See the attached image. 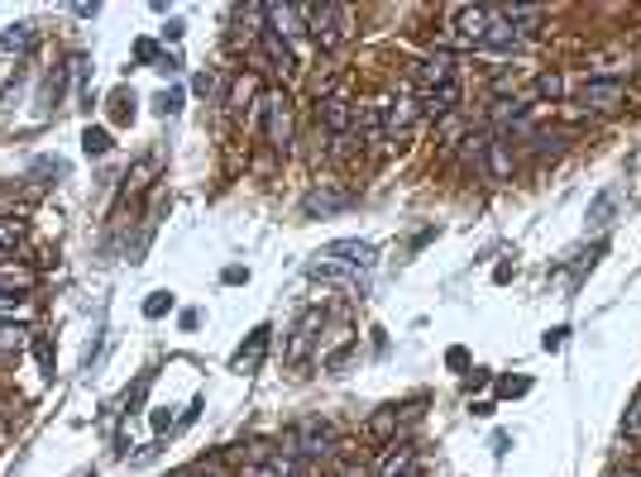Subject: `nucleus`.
Returning <instances> with one entry per match:
<instances>
[{"mask_svg": "<svg viewBox=\"0 0 641 477\" xmlns=\"http://www.w3.org/2000/svg\"><path fill=\"white\" fill-rule=\"evenodd\" d=\"M302 15H307V30L317 38V48H325V53L350 38V10L345 5H302Z\"/></svg>", "mask_w": 641, "mask_h": 477, "instance_id": "3", "label": "nucleus"}, {"mask_svg": "<svg viewBox=\"0 0 641 477\" xmlns=\"http://www.w3.org/2000/svg\"><path fill=\"white\" fill-rule=\"evenodd\" d=\"M622 434H641V392H637V402H632V410H627V420H622Z\"/></svg>", "mask_w": 641, "mask_h": 477, "instance_id": "32", "label": "nucleus"}, {"mask_svg": "<svg viewBox=\"0 0 641 477\" xmlns=\"http://www.w3.org/2000/svg\"><path fill=\"white\" fill-rule=\"evenodd\" d=\"M378 477H422V454L412 440H392L378 458Z\"/></svg>", "mask_w": 641, "mask_h": 477, "instance_id": "5", "label": "nucleus"}, {"mask_svg": "<svg viewBox=\"0 0 641 477\" xmlns=\"http://www.w3.org/2000/svg\"><path fill=\"white\" fill-rule=\"evenodd\" d=\"M317 115H321V125H325V135H335V139H350V129H355V119L359 110L350 105L345 96H325L317 105Z\"/></svg>", "mask_w": 641, "mask_h": 477, "instance_id": "8", "label": "nucleus"}, {"mask_svg": "<svg viewBox=\"0 0 641 477\" xmlns=\"http://www.w3.org/2000/svg\"><path fill=\"white\" fill-rule=\"evenodd\" d=\"M153 105H159V115H178L182 110V91H163Z\"/></svg>", "mask_w": 641, "mask_h": 477, "instance_id": "30", "label": "nucleus"}, {"mask_svg": "<svg viewBox=\"0 0 641 477\" xmlns=\"http://www.w3.org/2000/svg\"><path fill=\"white\" fill-rule=\"evenodd\" d=\"M192 86H196V96H216V77H211V72H202Z\"/></svg>", "mask_w": 641, "mask_h": 477, "instance_id": "35", "label": "nucleus"}, {"mask_svg": "<svg viewBox=\"0 0 641 477\" xmlns=\"http://www.w3.org/2000/svg\"><path fill=\"white\" fill-rule=\"evenodd\" d=\"M325 263H355V268H374V244H359V238H335V244L321 248Z\"/></svg>", "mask_w": 641, "mask_h": 477, "instance_id": "10", "label": "nucleus"}, {"mask_svg": "<svg viewBox=\"0 0 641 477\" xmlns=\"http://www.w3.org/2000/svg\"><path fill=\"white\" fill-rule=\"evenodd\" d=\"M446 358H450V368H465V363H469V353H465V349H450Z\"/></svg>", "mask_w": 641, "mask_h": 477, "instance_id": "38", "label": "nucleus"}, {"mask_svg": "<svg viewBox=\"0 0 641 477\" xmlns=\"http://www.w3.org/2000/svg\"><path fill=\"white\" fill-rule=\"evenodd\" d=\"M317 321H321L317 311H307V315H302V325H297V339H293V358H302V353H307V344H311V329H317Z\"/></svg>", "mask_w": 641, "mask_h": 477, "instance_id": "24", "label": "nucleus"}, {"mask_svg": "<svg viewBox=\"0 0 641 477\" xmlns=\"http://www.w3.org/2000/svg\"><path fill=\"white\" fill-rule=\"evenodd\" d=\"M622 96H627L622 77H588L584 91H580V105L584 110H618Z\"/></svg>", "mask_w": 641, "mask_h": 477, "instance_id": "6", "label": "nucleus"}, {"mask_svg": "<svg viewBox=\"0 0 641 477\" xmlns=\"http://www.w3.org/2000/svg\"><path fill=\"white\" fill-rule=\"evenodd\" d=\"M392 426H398V406H388L384 416H374V434H378V440H388Z\"/></svg>", "mask_w": 641, "mask_h": 477, "instance_id": "29", "label": "nucleus"}, {"mask_svg": "<svg viewBox=\"0 0 641 477\" xmlns=\"http://www.w3.org/2000/svg\"><path fill=\"white\" fill-rule=\"evenodd\" d=\"M254 125L264 129L268 149L287 153V143H293V101H287L283 86H268L264 96H259V105H254Z\"/></svg>", "mask_w": 641, "mask_h": 477, "instance_id": "1", "label": "nucleus"}, {"mask_svg": "<svg viewBox=\"0 0 641 477\" xmlns=\"http://www.w3.org/2000/svg\"><path fill=\"white\" fill-rule=\"evenodd\" d=\"M268 335H273L268 325H259V329H254V335H250V349L234 353V373H254V368L264 363V353H268Z\"/></svg>", "mask_w": 641, "mask_h": 477, "instance_id": "16", "label": "nucleus"}, {"mask_svg": "<svg viewBox=\"0 0 641 477\" xmlns=\"http://www.w3.org/2000/svg\"><path fill=\"white\" fill-rule=\"evenodd\" d=\"M507 48H517V30H513V20H507L499 5H489V34H483V53H507Z\"/></svg>", "mask_w": 641, "mask_h": 477, "instance_id": "13", "label": "nucleus"}, {"mask_svg": "<svg viewBox=\"0 0 641 477\" xmlns=\"http://www.w3.org/2000/svg\"><path fill=\"white\" fill-rule=\"evenodd\" d=\"M135 115V105H125V96H115V119H129Z\"/></svg>", "mask_w": 641, "mask_h": 477, "instance_id": "37", "label": "nucleus"}, {"mask_svg": "<svg viewBox=\"0 0 641 477\" xmlns=\"http://www.w3.org/2000/svg\"><path fill=\"white\" fill-rule=\"evenodd\" d=\"M618 201H622V191H618V187L598 191V196H594V206H588V230H608V224H613V210H618Z\"/></svg>", "mask_w": 641, "mask_h": 477, "instance_id": "19", "label": "nucleus"}, {"mask_svg": "<svg viewBox=\"0 0 641 477\" xmlns=\"http://www.w3.org/2000/svg\"><path fill=\"white\" fill-rule=\"evenodd\" d=\"M30 315H34V301L30 296H5V291H0V321L15 325V321H30Z\"/></svg>", "mask_w": 641, "mask_h": 477, "instance_id": "21", "label": "nucleus"}, {"mask_svg": "<svg viewBox=\"0 0 641 477\" xmlns=\"http://www.w3.org/2000/svg\"><path fill=\"white\" fill-rule=\"evenodd\" d=\"M259 48H264V58L273 62V72H278V77H293V72H297L293 44H287V38H278V34H273L268 24H264V34H259Z\"/></svg>", "mask_w": 641, "mask_h": 477, "instance_id": "12", "label": "nucleus"}, {"mask_svg": "<svg viewBox=\"0 0 641 477\" xmlns=\"http://www.w3.org/2000/svg\"><path fill=\"white\" fill-rule=\"evenodd\" d=\"M24 44H30V24H20V30L5 34V48H24Z\"/></svg>", "mask_w": 641, "mask_h": 477, "instance_id": "34", "label": "nucleus"}, {"mask_svg": "<svg viewBox=\"0 0 641 477\" xmlns=\"http://www.w3.org/2000/svg\"><path fill=\"white\" fill-rule=\"evenodd\" d=\"M565 335H570V329H565V325H556V329H546V339H541V349H546V353H556V349H560V344H565Z\"/></svg>", "mask_w": 641, "mask_h": 477, "instance_id": "33", "label": "nucleus"}, {"mask_svg": "<svg viewBox=\"0 0 641 477\" xmlns=\"http://www.w3.org/2000/svg\"><path fill=\"white\" fill-rule=\"evenodd\" d=\"M483 34H489V5H455L450 15V38L465 48H483Z\"/></svg>", "mask_w": 641, "mask_h": 477, "instance_id": "4", "label": "nucleus"}, {"mask_svg": "<svg viewBox=\"0 0 641 477\" xmlns=\"http://www.w3.org/2000/svg\"><path fill=\"white\" fill-rule=\"evenodd\" d=\"M34 282H38L34 268H24V263H0V291H5V296H24Z\"/></svg>", "mask_w": 641, "mask_h": 477, "instance_id": "17", "label": "nucleus"}, {"mask_svg": "<svg viewBox=\"0 0 641 477\" xmlns=\"http://www.w3.org/2000/svg\"><path fill=\"white\" fill-rule=\"evenodd\" d=\"M82 149H87L91 158L111 153V135H106V129H87V135H82Z\"/></svg>", "mask_w": 641, "mask_h": 477, "instance_id": "26", "label": "nucleus"}, {"mask_svg": "<svg viewBox=\"0 0 641 477\" xmlns=\"http://www.w3.org/2000/svg\"><path fill=\"white\" fill-rule=\"evenodd\" d=\"M20 344H24V329H20V325H5V321H0V363H5L10 353H20Z\"/></svg>", "mask_w": 641, "mask_h": 477, "instance_id": "23", "label": "nucleus"}, {"mask_svg": "<svg viewBox=\"0 0 641 477\" xmlns=\"http://www.w3.org/2000/svg\"><path fill=\"white\" fill-rule=\"evenodd\" d=\"M168 306H173V296H168V291H153V296L144 301V315H149V321H159V315H163Z\"/></svg>", "mask_w": 641, "mask_h": 477, "instance_id": "28", "label": "nucleus"}, {"mask_svg": "<svg viewBox=\"0 0 641 477\" xmlns=\"http://www.w3.org/2000/svg\"><path fill=\"white\" fill-rule=\"evenodd\" d=\"M264 24H268V30L278 34V38H287V44L307 34V15H302V5H264Z\"/></svg>", "mask_w": 641, "mask_h": 477, "instance_id": "9", "label": "nucleus"}, {"mask_svg": "<svg viewBox=\"0 0 641 477\" xmlns=\"http://www.w3.org/2000/svg\"><path fill=\"white\" fill-rule=\"evenodd\" d=\"M416 105H422V115H450L455 110V105H460V86H431V91H422V101H416Z\"/></svg>", "mask_w": 641, "mask_h": 477, "instance_id": "18", "label": "nucleus"}, {"mask_svg": "<svg viewBox=\"0 0 641 477\" xmlns=\"http://www.w3.org/2000/svg\"><path fill=\"white\" fill-rule=\"evenodd\" d=\"M0 434H5V420H0Z\"/></svg>", "mask_w": 641, "mask_h": 477, "instance_id": "40", "label": "nucleus"}, {"mask_svg": "<svg viewBox=\"0 0 641 477\" xmlns=\"http://www.w3.org/2000/svg\"><path fill=\"white\" fill-rule=\"evenodd\" d=\"M513 167H517L513 143H507L503 135H489V182H507L513 177Z\"/></svg>", "mask_w": 641, "mask_h": 477, "instance_id": "14", "label": "nucleus"}, {"mask_svg": "<svg viewBox=\"0 0 641 477\" xmlns=\"http://www.w3.org/2000/svg\"><path fill=\"white\" fill-rule=\"evenodd\" d=\"M622 477H641V473H632V468H627V473H622Z\"/></svg>", "mask_w": 641, "mask_h": 477, "instance_id": "39", "label": "nucleus"}, {"mask_svg": "<svg viewBox=\"0 0 641 477\" xmlns=\"http://www.w3.org/2000/svg\"><path fill=\"white\" fill-rule=\"evenodd\" d=\"M187 477H230V468H226V458H202L196 468H187Z\"/></svg>", "mask_w": 641, "mask_h": 477, "instance_id": "27", "label": "nucleus"}, {"mask_svg": "<svg viewBox=\"0 0 641 477\" xmlns=\"http://www.w3.org/2000/svg\"><path fill=\"white\" fill-rule=\"evenodd\" d=\"M560 91H565L560 72H541V77H536V96H541V101H560Z\"/></svg>", "mask_w": 641, "mask_h": 477, "instance_id": "25", "label": "nucleus"}, {"mask_svg": "<svg viewBox=\"0 0 641 477\" xmlns=\"http://www.w3.org/2000/svg\"><path fill=\"white\" fill-rule=\"evenodd\" d=\"M527 387H531L527 377H503L499 382V396H527Z\"/></svg>", "mask_w": 641, "mask_h": 477, "instance_id": "31", "label": "nucleus"}, {"mask_svg": "<svg viewBox=\"0 0 641 477\" xmlns=\"http://www.w3.org/2000/svg\"><path fill=\"white\" fill-rule=\"evenodd\" d=\"M355 206V191H307L302 210L307 216H335V210H350Z\"/></svg>", "mask_w": 641, "mask_h": 477, "instance_id": "15", "label": "nucleus"}, {"mask_svg": "<svg viewBox=\"0 0 641 477\" xmlns=\"http://www.w3.org/2000/svg\"><path fill=\"white\" fill-rule=\"evenodd\" d=\"M244 477H297V458H287V454H264Z\"/></svg>", "mask_w": 641, "mask_h": 477, "instance_id": "20", "label": "nucleus"}, {"mask_svg": "<svg viewBox=\"0 0 641 477\" xmlns=\"http://www.w3.org/2000/svg\"><path fill=\"white\" fill-rule=\"evenodd\" d=\"M20 238H24V220H5V216H0V258L15 254Z\"/></svg>", "mask_w": 641, "mask_h": 477, "instance_id": "22", "label": "nucleus"}, {"mask_svg": "<svg viewBox=\"0 0 641 477\" xmlns=\"http://www.w3.org/2000/svg\"><path fill=\"white\" fill-rule=\"evenodd\" d=\"M378 115H384V139H408L412 135V125H416V115H422V105H416L412 96H398V101H388V105H378Z\"/></svg>", "mask_w": 641, "mask_h": 477, "instance_id": "7", "label": "nucleus"}, {"mask_svg": "<svg viewBox=\"0 0 641 477\" xmlns=\"http://www.w3.org/2000/svg\"><path fill=\"white\" fill-rule=\"evenodd\" d=\"M416 82H422V91H431V86H450V82H455V58H450L446 48L431 53L426 62H416Z\"/></svg>", "mask_w": 641, "mask_h": 477, "instance_id": "11", "label": "nucleus"}, {"mask_svg": "<svg viewBox=\"0 0 641 477\" xmlns=\"http://www.w3.org/2000/svg\"><path fill=\"white\" fill-rule=\"evenodd\" d=\"M178 477H187V473H178Z\"/></svg>", "mask_w": 641, "mask_h": 477, "instance_id": "41", "label": "nucleus"}, {"mask_svg": "<svg viewBox=\"0 0 641 477\" xmlns=\"http://www.w3.org/2000/svg\"><path fill=\"white\" fill-rule=\"evenodd\" d=\"M331 449H335V426L331 420H321V416L297 420V426L287 430V440H283L287 458H325Z\"/></svg>", "mask_w": 641, "mask_h": 477, "instance_id": "2", "label": "nucleus"}, {"mask_svg": "<svg viewBox=\"0 0 641 477\" xmlns=\"http://www.w3.org/2000/svg\"><path fill=\"white\" fill-rule=\"evenodd\" d=\"M135 58H139V62H153V58H159V48H153L149 38H139V44H135Z\"/></svg>", "mask_w": 641, "mask_h": 477, "instance_id": "36", "label": "nucleus"}]
</instances>
